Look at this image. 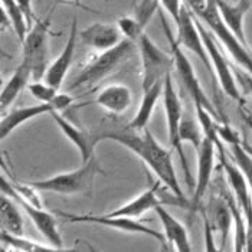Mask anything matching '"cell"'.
I'll return each instance as SVG.
<instances>
[{"mask_svg": "<svg viewBox=\"0 0 252 252\" xmlns=\"http://www.w3.org/2000/svg\"><path fill=\"white\" fill-rule=\"evenodd\" d=\"M99 138L101 141L113 140L138 156L144 161V164L150 167V170L155 173L157 180H160L161 185L169 192H172L182 202H185L188 205V209L190 208V200L183 193L177 175H176L175 166L172 161V152L166 150L164 147L158 144L155 136L150 133L149 127L144 130H134L127 126L123 130L99 133Z\"/></svg>", "mask_w": 252, "mask_h": 252, "instance_id": "1", "label": "cell"}, {"mask_svg": "<svg viewBox=\"0 0 252 252\" xmlns=\"http://www.w3.org/2000/svg\"><path fill=\"white\" fill-rule=\"evenodd\" d=\"M101 172L95 156L90 160L82 161V166L72 172L59 173L48 179L28 182L31 186L36 188L39 192H52L59 194H77L91 189L95 176Z\"/></svg>", "mask_w": 252, "mask_h": 252, "instance_id": "2", "label": "cell"}, {"mask_svg": "<svg viewBox=\"0 0 252 252\" xmlns=\"http://www.w3.org/2000/svg\"><path fill=\"white\" fill-rule=\"evenodd\" d=\"M136 46V42L131 39L124 38L118 45L111 49L102 51L93 61H90L82 71L78 74L74 82L69 85V90L81 88V87H91L95 85L105 77H108L120 63L130 58Z\"/></svg>", "mask_w": 252, "mask_h": 252, "instance_id": "3", "label": "cell"}, {"mask_svg": "<svg viewBox=\"0 0 252 252\" xmlns=\"http://www.w3.org/2000/svg\"><path fill=\"white\" fill-rule=\"evenodd\" d=\"M160 20H161V26H163V31L166 33V38L167 42L170 45V54L173 55L175 59V68L179 74V78L185 87V91L186 94H189L192 101L194 104V108H205L208 110L211 114H214L215 118H218V110L214 107V104L209 101V98L206 97L203 88H202V84L199 81V78L196 75L193 69V65L190 63V61L188 59V57L185 55V52L182 51V46L177 43L176 36H173L169 25H167V20L164 18L163 13H160Z\"/></svg>", "mask_w": 252, "mask_h": 252, "instance_id": "4", "label": "cell"}, {"mask_svg": "<svg viewBox=\"0 0 252 252\" xmlns=\"http://www.w3.org/2000/svg\"><path fill=\"white\" fill-rule=\"evenodd\" d=\"M196 16L212 31V33L216 38L220 40V43L225 46V49L232 57L233 61L252 75V51L248 45H244L235 36V33L222 20L215 0H209L206 9L202 10Z\"/></svg>", "mask_w": 252, "mask_h": 252, "instance_id": "5", "label": "cell"}, {"mask_svg": "<svg viewBox=\"0 0 252 252\" xmlns=\"http://www.w3.org/2000/svg\"><path fill=\"white\" fill-rule=\"evenodd\" d=\"M51 35V16L36 19L29 29L23 45V62L32 71L33 81H42L48 71V40Z\"/></svg>", "mask_w": 252, "mask_h": 252, "instance_id": "6", "label": "cell"}, {"mask_svg": "<svg viewBox=\"0 0 252 252\" xmlns=\"http://www.w3.org/2000/svg\"><path fill=\"white\" fill-rule=\"evenodd\" d=\"M163 105H164V114H166V123H167V137L172 149H175L179 155V158L182 160L185 177L189 186H193L190 170L188 166V160L183 152V143L180 141L179 131H180V123L183 118V104L180 101V97L176 91L175 82L172 74H167L164 78V88H163Z\"/></svg>", "mask_w": 252, "mask_h": 252, "instance_id": "7", "label": "cell"}, {"mask_svg": "<svg viewBox=\"0 0 252 252\" xmlns=\"http://www.w3.org/2000/svg\"><path fill=\"white\" fill-rule=\"evenodd\" d=\"M140 58H141V87L143 91L152 88L157 82L164 81L167 74H170L172 66H175L173 55L166 54L161 48H158L152 39L146 35V32L137 40Z\"/></svg>", "mask_w": 252, "mask_h": 252, "instance_id": "8", "label": "cell"}, {"mask_svg": "<svg viewBox=\"0 0 252 252\" xmlns=\"http://www.w3.org/2000/svg\"><path fill=\"white\" fill-rule=\"evenodd\" d=\"M0 188H1V193L12 197L19 205L20 209L25 211V214L29 216V219L33 222L35 228L43 235V238L46 239V242L49 245L57 248V251L63 250V241H62V236H61V233L58 231L57 218L54 215L48 212V211H45L42 206H36V205L25 200L20 194H18L13 190L10 180H7L3 175L0 177Z\"/></svg>", "mask_w": 252, "mask_h": 252, "instance_id": "9", "label": "cell"}, {"mask_svg": "<svg viewBox=\"0 0 252 252\" xmlns=\"http://www.w3.org/2000/svg\"><path fill=\"white\" fill-rule=\"evenodd\" d=\"M58 216L63 218L69 223H94V225H102L107 228H113L121 232L128 233H143L147 236H152L156 239L163 250H167L166 247V236L164 233H160L149 228L147 225L141 223L140 220H136L134 218H127V216H111V215H74L65 214V212H57Z\"/></svg>", "mask_w": 252, "mask_h": 252, "instance_id": "10", "label": "cell"}, {"mask_svg": "<svg viewBox=\"0 0 252 252\" xmlns=\"http://www.w3.org/2000/svg\"><path fill=\"white\" fill-rule=\"evenodd\" d=\"M194 15V13H193ZM194 20H196V25L200 31V35L203 39V43L208 49V54H209V58L212 62V68H214L215 78H218V82L222 88V91L231 97L235 101H242V94H241V90L238 87V82H236V78L233 75L232 68L229 66V62L228 59L223 57V54L219 51L218 45H216V40L212 36V33L205 28V23L199 19L196 15H194Z\"/></svg>", "mask_w": 252, "mask_h": 252, "instance_id": "11", "label": "cell"}, {"mask_svg": "<svg viewBox=\"0 0 252 252\" xmlns=\"http://www.w3.org/2000/svg\"><path fill=\"white\" fill-rule=\"evenodd\" d=\"M175 23L176 26H177V35H176L177 43L180 46L186 48L188 51L193 52V55H196V58L206 66V69L215 78L212 62H211V58H209L208 49H206V46L203 43L200 31H199V28L196 25L193 12L186 4H182L179 18H177Z\"/></svg>", "mask_w": 252, "mask_h": 252, "instance_id": "12", "label": "cell"}, {"mask_svg": "<svg viewBox=\"0 0 252 252\" xmlns=\"http://www.w3.org/2000/svg\"><path fill=\"white\" fill-rule=\"evenodd\" d=\"M216 150H218L216 144L208 137H203L200 147L196 150V153H197V175H196L193 196L190 199V208H189L190 216H194L199 211H202L205 194H206V190H208V188L211 185V179H212Z\"/></svg>", "mask_w": 252, "mask_h": 252, "instance_id": "13", "label": "cell"}, {"mask_svg": "<svg viewBox=\"0 0 252 252\" xmlns=\"http://www.w3.org/2000/svg\"><path fill=\"white\" fill-rule=\"evenodd\" d=\"M222 164L225 167V173L228 177V182L231 185L233 196L241 206L242 212L247 218L248 223V244H247V251L252 252V192L248 183L247 176L239 169V166L232 164L225 160V156L222 157Z\"/></svg>", "mask_w": 252, "mask_h": 252, "instance_id": "14", "label": "cell"}, {"mask_svg": "<svg viewBox=\"0 0 252 252\" xmlns=\"http://www.w3.org/2000/svg\"><path fill=\"white\" fill-rule=\"evenodd\" d=\"M78 38H79V35H78V22L77 18H74L72 25H71L69 38L66 40L62 52L58 55V58L48 66V71H46L45 78H43L45 82H48L49 85L55 87L57 90L61 88L63 79H65L69 68H71V65H72V61H74V57H75Z\"/></svg>", "mask_w": 252, "mask_h": 252, "instance_id": "15", "label": "cell"}, {"mask_svg": "<svg viewBox=\"0 0 252 252\" xmlns=\"http://www.w3.org/2000/svg\"><path fill=\"white\" fill-rule=\"evenodd\" d=\"M52 118L58 124L59 130L63 133V136L77 147L82 161L90 160L94 156V150H95L97 144L101 141L99 133H90V131L79 128L77 126H74L71 121H68L65 117L61 116L59 111H54Z\"/></svg>", "mask_w": 252, "mask_h": 252, "instance_id": "16", "label": "cell"}, {"mask_svg": "<svg viewBox=\"0 0 252 252\" xmlns=\"http://www.w3.org/2000/svg\"><path fill=\"white\" fill-rule=\"evenodd\" d=\"M79 39L84 45L99 52L114 48L123 40V33L118 26L108 23H93L79 32Z\"/></svg>", "mask_w": 252, "mask_h": 252, "instance_id": "17", "label": "cell"}, {"mask_svg": "<svg viewBox=\"0 0 252 252\" xmlns=\"http://www.w3.org/2000/svg\"><path fill=\"white\" fill-rule=\"evenodd\" d=\"M57 111V107L54 102H40L38 105H28V107H20L1 118L0 124V136L1 140L7 138L19 126L28 123L29 120H33L36 117L43 114H52Z\"/></svg>", "mask_w": 252, "mask_h": 252, "instance_id": "18", "label": "cell"}, {"mask_svg": "<svg viewBox=\"0 0 252 252\" xmlns=\"http://www.w3.org/2000/svg\"><path fill=\"white\" fill-rule=\"evenodd\" d=\"M215 3L218 6L220 18L226 23V26L244 45H248L244 32V19L248 10L252 7L251 0H236L233 4L228 3L226 0H215Z\"/></svg>", "mask_w": 252, "mask_h": 252, "instance_id": "19", "label": "cell"}, {"mask_svg": "<svg viewBox=\"0 0 252 252\" xmlns=\"http://www.w3.org/2000/svg\"><path fill=\"white\" fill-rule=\"evenodd\" d=\"M156 214L158 216L163 231H164V236L167 239V242L170 245H173L176 251L179 252H190L192 251V245L189 241V233L188 229L185 228V225L177 220L173 215L169 211H166L161 205H158L155 209Z\"/></svg>", "mask_w": 252, "mask_h": 252, "instance_id": "20", "label": "cell"}, {"mask_svg": "<svg viewBox=\"0 0 252 252\" xmlns=\"http://www.w3.org/2000/svg\"><path fill=\"white\" fill-rule=\"evenodd\" d=\"M131 101H133V95L127 85L111 84L99 91L95 104L107 110L110 114L121 116L130 108Z\"/></svg>", "mask_w": 252, "mask_h": 252, "instance_id": "21", "label": "cell"}, {"mask_svg": "<svg viewBox=\"0 0 252 252\" xmlns=\"http://www.w3.org/2000/svg\"><path fill=\"white\" fill-rule=\"evenodd\" d=\"M160 180H157L152 188H149L147 190L141 192V193L136 196L133 200L124 203L123 206H120L118 209L110 212L108 215L111 216H127V218H140L146 212L156 209L158 205H161V199L160 196H157V190H158V186H160Z\"/></svg>", "mask_w": 252, "mask_h": 252, "instance_id": "22", "label": "cell"}, {"mask_svg": "<svg viewBox=\"0 0 252 252\" xmlns=\"http://www.w3.org/2000/svg\"><path fill=\"white\" fill-rule=\"evenodd\" d=\"M211 222L215 231H218L220 235V248L219 251L225 250L228 235L231 231V225L233 223V216L231 206L225 197V193L222 196H216L211 202Z\"/></svg>", "mask_w": 252, "mask_h": 252, "instance_id": "23", "label": "cell"}, {"mask_svg": "<svg viewBox=\"0 0 252 252\" xmlns=\"http://www.w3.org/2000/svg\"><path fill=\"white\" fill-rule=\"evenodd\" d=\"M31 78H32V71H31L29 65L22 61V63L15 69L12 77L6 81V84L1 88V94H0L1 111H4L9 105H12L18 99L20 93L26 87H29Z\"/></svg>", "mask_w": 252, "mask_h": 252, "instance_id": "24", "label": "cell"}, {"mask_svg": "<svg viewBox=\"0 0 252 252\" xmlns=\"http://www.w3.org/2000/svg\"><path fill=\"white\" fill-rule=\"evenodd\" d=\"M163 88H164V81L157 82L152 88L143 91V99L140 104V108L137 111L134 118L130 121L128 127L134 130H144L149 126V121L153 116V111L156 108V104L160 98H163Z\"/></svg>", "mask_w": 252, "mask_h": 252, "instance_id": "25", "label": "cell"}, {"mask_svg": "<svg viewBox=\"0 0 252 252\" xmlns=\"http://www.w3.org/2000/svg\"><path fill=\"white\" fill-rule=\"evenodd\" d=\"M19 208V205L12 197L1 193V197H0L1 229L15 233V235H23V220H22Z\"/></svg>", "mask_w": 252, "mask_h": 252, "instance_id": "26", "label": "cell"}, {"mask_svg": "<svg viewBox=\"0 0 252 252\" xmlns=\"http://www.w3.org/2000/svg\"><path fill=\"white\" fill-rule=\"evenodd\" d=\"M1 244L7 245L13 250L20 252H43V251H57V248H54L49 244H39L32 239L25 238L23 235H15V233L7 232L4 229H1L0 235Z\"/></svg>", "mask_w": 252, "mask_h": 252, "instance_id": "27", "label": "cell"}, {"mask_svg": "<svg viewBox=\"0 0 252 252\" xmlns=\"http://www.w3.org/2000/svg\"><path fill=\"white\" fill-rule=\"evenodd\" d=\"M1 9L6 12L9 19L12 22V28L15 33L18 35L20 42H23L28 32H29V25L26 22V18L19 7L16 0H1Z\"/></svg>", "mask_w": 252, "mask_h": 252, "instance_id": "28", "label": "cell"}, {"mask_svg": "<svg viewBox=\"0 0 252 252\" xmlns=\"http://www.w3.org/2000/svg\"><path fill=\"white\" fill-rule=\"evenodd\" d=\"M180 141H189L190 144H193V147L197 150L202 144L203 140V130L202 126L199 123V120L194 121L193 117H190L188 113H183V118L180 123V131H179Z\"/></svg>", "mask_w": 252, "mask_h": 252, "instance_id": "29", "label": "cell"}, {"mask_svg": "<svg viewBox=\"0 0 252 252\" xmlns=\"http://www.w3.org/2000/svg\"><path fill=\"white\" fill-rule=\"evenodd\" d=\"M231 149H232V155L235 157L236 164L239 166V169L244 172V175L248 179L252 192V155L247 152V147H244L241 144V141L231 144Z\"/></svg>", "mask_w": 252, "mask_h": 252, "instance_id": "30", "label": "cell"}, {"mask_svg": "<svg viewBox=\"0 0 252 252\" xmlns=\"http://www.w3.org/2000/svg\"><path fill=\"white\" fill-rule=\"evenodd\" d=\"M28 88H29L32 97L36 98L39 102H54L59 94V90L49 85L45 81H33L32 84H29Z\"/></svg>", "mask_w": 252, "mask_h": 252, "instance_id": "31", "label": "cell"}, {"mask_svg": "<svg viewBox=\"0 0 252 252\" xmlns=\"http://www.w3.org/2000/svg\"><path fill=\"white\" fill-rule=\"evenodd\" d=\"M158 1L160 0H141L136 7V15L133 16L138 22V25L146 29V26L150 23L152 18L158 9Z\"/></svg>", "mask_w": 252, "mask_h": 252, "instance_id": "32", "label": "cell"}, {"mask_svg": "<svg viewBox=\"0 0 252 252\" xmlns=\"http://www.w3.org/2000/svg\"><path fill=\"white\" fill-rule=\"evenodd\" d=\"M117 26L120 28L121 33L127 39H131L137 43L138 38L144 33L146 29H143L138 22L133 16H126V18H120L117 22Z\"/></svg>", "mask_w": 252, "mask_h": 252, "instance_id": "33", "label": "cell"}, {"mask_svg": "<svg viewBox=\"0 0 252 252\" xmlns=\"http://www.w3.org/2000/svg\"><path fill=\"white\" fill-rule=\"evenodd\" d=\"M203 218H205V251L208 252H215L218 251L219 248H216L214 239V226H212V222L209 219V216L203 212Z\"/></svg>", "mask_w": 252, "mask_h": 252, "instance_id": "34", "label": "cell"}, {"mask_svg": "<svg viewBox=\"0 0 252 252\" xmlns=\"http://www.w3.org/2000/svg\"><path fill=\"white\" fill-rule=\"evenodd\" d=\"M16 1H18L19 7L22 9L23 15H25V18H26V22H28V25H29V29H31L32 25L35 23V20L38 19V18L35 16V13H33V9H32V0H16Z\"/></svg>", "mask_w": 252, "mask_h": 252, "instance_id": "35", "label": "cell"}, {"mask_svg": "<svg viewBox=\"0 0 252 252\" xmlns=\"http://www.w3.org/2000/svg\"><path fill=\"white\" fill-rule=\"evenodd\" d=\"M160 3L163 4V7L167 10V13L173 18V20H177L179 13H180V7H182V0H160Z\"/></svg>", "mask_w": 252, "mask_h": 252, "instance_id": "36", "label": "cell"}, {"mask_svg": "<svg viewBox=\"0 0 252 252\" xmlns=\"http://www.w3.org/2000/svg\"><path fill=\"white\" fill-rule=\"evenodd\" d=\"M209 0H183V4H186L194 15H199L202 10L206 9Z\"/></svg>", "mask_w": 252, "mask_h": 252, "instance_id": "37", "label": "cell"}, {"mask_svg": "<svg viewBox=\"0 0 252 252\" xmlns=\"http://www.w3.org/2000/svg\"><path fill=\"white\" fill-rule=\"evenodd\" d=\"M62 1H63V3H66V4H74V6H78V7L85 9V10H91L88 6L82 4V3H81V0H62Z\"/></svg>", "mask_w": 252, "mask_h": 252, "instance_id": "38", "label": "cell"}, {"mask_svg": "<svg viewBox=\"0 0 252 252\" xmlns=\"http://www.w3.org/2000/svg\"><path fill=\"white\" fill-rule=\"evenodd\" d=\"M245 120H247V124H248V126H250V127L252 128V118H251V117L247 116V117H245Z\"/></svg>", "mask_w": 252, "mask_h": 252, "instance_id": "39", "label": "cell"}, {"mask_svg": "<svg viewBox=\"0 0 252 252\" xmlns=\"http://www.w3.org/2000/svg\"><path fill=\"white\" fill-rule=\"evenodd\" d=\"M54 1H55V3H63L62 0H54Z\"/></svg>", "mask_w": 252, "mask_h": 252, "instance_id": "40", "label": "cell"}, {"mask_svg": "<svg viewBox=\"0 0 252 252\" xmlns=\"http://www.w3.org/2000/svg\"><path fill=\"white\" fill-rule=\"evenodd\" d=\"M251 1H252V0H251Z\"/></svg>", "mask_w": 252, "mask_h": 252, "instance_id": "41", "label": "cell"}]
</instances>
